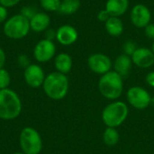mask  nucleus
I'll use <instances>...</instances> for the list:
<instances>
[{
  "instance_id": "f257e3e1",
  "label": "nucleus",
  "mask_w": 154,
  "mask_h": 154,
  "mask_svg": "<svg viewBox=\"0 0 154 154\" xmlns=\"http://www.w3.org/2000/svg\"><path fill=\"white\" fill-rule=\"evenodd\" d=\"M69 88V82L67 75L58 71L51 72L45 77L42 88L45 95L52 100L63 99Z\"/></svg>"
},
{
  "instance_id": "f03ea898",
  "label": "nucleus",
  "mask_w": 154,
  "mask_h": 154,
  "mask_svg": "<svg viewBox=\"0 0 154 154\" xmlns=\"http://www.w3.org/2000/svg\"><path fill=\"white\" fill-rule=\"evenodd\" d=\"M23 105L20 97L13 89H0V119L14 120L22 112Z\"/></svg>"
},
{
  "instance_id": "7ed1b4c3",
  "label": "nucleus",
  "mask_w": 154,
  "mask_h": 154,
  "mask_svg": "<svg viewBox=\"0 0 154 154\" xmlns=\"http://www.w3.org/2000/svg\"><path fill=\"white\" fill-rule=\"evenodd\" d=\"M98 89L105 98L116 100L123 93V78L115 70H110L101 76L98 81Z\"/></svg>"
},
{
  "instance_id": "20e7f679",
  "label": "nucleus",
  "mask_w": 154,
  "mask_h": 154,
  "mask_svg": "<svg viewBox=\"0 0 154 154\" xmlns=\"http://www.w3.org/2000/svg\"><path fill=\"white\" fill-rule=\"evenodd\" d=\"M129 109L123 101H114L108 104L102 111V121L106 127L116 128L127 118Z\"/></svg>"
},
{
  "instance_id": "39448f33",
  "label": "nucleus",
  "mask_w": 154,
  "mask_h": 154,
  "mask_svg": "<svg viewBox=\"0 0 154 154\" xmlns=\"http://www.w3.org/2000/svg\"><path fill=\"white\" fill-rule=\"evenodd\" d=\"M31 31L30 21L20 14L9 17L3 26L4 34L13 40H21L26 37Z\"/></svg>"
},
{
  "instance_id": "423d86ee",
  "label": "nucleus",
  "mask_w": 154,
  "mask_h": 154,
  "mask_svg": "<svg viewBox=\"0 0 154 154\" xmlns=\"http://www.w3.org/2000/svg\"><path fill=\"white\" fill-rule=\"evenodd\" d=\"M21 151L24 154H40L42 150V139L39 132L32 127H24L19 136Z\"/></svg>"
},
{
  "instance_id": "0eeeda50",
  "label": "nucleus",
  "mask_w": 154,
  "mask_h": 154,
  "mask_svg": "<svg viewBox=\"0 0 154 154\" xmlns=\"http://www.w3.org/2000/svg\"><path fill=\"white\" fill-rule=\"evenodd\" d=\"M128 103L138 110L147 108L151 105L152 97L150 93L143 88L139 86L132 87L126 93Z\"/></svg>"
},
{
  "instance_id": "6e6552de",
  "label": "nucleus",
  "mask_w": 154,
  "mask_h": 154,
  "mask_svg": "<svg viewBox=\"0 0 154 154\" xmlns=\"http://www.w3.org/2000/svg\"><path fill=\"white\" fill-rule=\"evenodd\" d=\"M56 54V46L53 41L42 39L39 41L33 48V57L40 63L50 61Z\"/></svg>"
},
{
  "instance_id": "1a4fd4ad",
  "label": "nucleus",
  "mask_w": 154,
  "mask_h": 154,
  "mask_svg": "<svg viewBox=\"0 0 154 154\" xmlns=\"http://www.w3.org/2000/svg\"><path fill=\"white\" fill-rule=\"evenodd\" d=\"M45 73L42 68L38 64H30L23 71V79L27 86L32 88L42 87L45 79Z\"/></svg>"
},
{
  "instance_id": "9d476101",
  "label": "nucleus",
  "mask_w": 154,
  "mask_h": 154,
  "mask_svg": "<svg viewBox=\"0 0 154 154\" xmlns=\"http://www.w3.org/2000/svg\"><path fill=\"white\" fill-rule=\"evenodd\" d=\"M88 65L94 73L104 75L111 70L113 66L111 59L103 53H94L88 59Z\"/></svg>"
},
{
  "instance_id": "9b49d317",
  "label": "nucleus",
  "mask_w": 154,
  "mask_h": 154,
  "mask_svg": "<svg viewBox=\"0 0 154 154\" xmlns=\"http://www.w3.org/2000/svg\"><path fill=\"white\" fill-rule=\"evenodd\" d=\"M152 14L149 8L143 5H135L131 11V21L138 28H145L151 22Z\"/></svg>"
},
{
  "instance_id": "f8f14e48",
  "label": "nucleus",
  "mask_w": 154,
  "mask_h": 154,
  "mask_svg": "<svg viewBox=\"0 0 154 154\" xmlns=\"http://www.w3.org/2000/svg\"><path fill=\"white\" fill-rule=\"evenodd\" d=\"M131 58L133 63L141 69L151 68L154 64V53L152 50L145 47L137 48Z\"/></svg>"
},
{
  "instance_id": "ddd939ff",
  "label": "nucleus",
  "mask_w": 154,
  "mask_h": 154,
  "mask_svg": "<svg viewBox=\"0 0 154 154\" xmlns=\"http://www.w3.org/2000/svg\"><path fill=\"white\" fill-rule=\"evenodd\" d=\"M78 31L69 24H64L60 26L56 31V40L61 45L69 46L75 43L78 40Z\"/></svg>"
},
{
  "instance_id": "4468645a",
  "label": "nucleus",
  "mask_w": 154,
  "mask_h": 154,
  "mask_svg": "<svg viewBox=\"0 0 154 154\" xmlns=\"http://www.w3.org/2000/svg\"><path fill=\"white\" fill-rule=\"evenodd\" d=\"M29 21L31 30L35 32H42L46 31L51 24L50 15L43 12H37Z\"/></svg>"
},
{
  "instance_id": "2eb2a0df",
  "label": "nucleus",
  "mask_w": 154,
  "mask_h": 154,
  "mask_svg": "<svg viewBox=\"0 0 154 154\" xmlns=\"http://www.w3.org/2000/svg\"><path fill=\"white\" fill-rule=\"evenodd\" d=\"M132 65H133L132 58L128 55L122 54L116 59L114 63V69L115 71L124 79L129 75L130 70L132 69Z\"/></svg>"
},
{
  "instance_id": "dca6fc26",
  "label": "nucleus",
  "mask_w": 154,
  "mask_h": 154,
  "mask_svg": "<svg viewBox=\"0 0 154 154\" xmlns=\"http://www.w3.org/2000/svg\"><path fill=\"white\" fill-rule=\"evenodd\" d=\"M128 6V0H107L106 4V10L111 16L119 17L127 11Z\"/></svg>"
},
{
  "instance_id": "f3484780",
  "label": "nucleus",
  "mask_w": 154,
  "mask_h": 154,
  "mask_svg": "<svg viewBox=\"0 0 154 154\" xmlns=\"http://www.w3.org/2000/svg\"><path fill=\"white\" fill-rule=\"evenodd\" d=\"M72 59L70 55L65 52L59 53L57 56H55L54 59V66L56 68V70L60 73L67 75L72 69Z\"/></svg>"
},
{
  "instance_id": "a211bd4d",
  "label": "nucleus",
  "mask_w": 154,
  "mask_h": 154,
  "mask_svg": "<svg viewBox=\"0 0 154 154\" xmlns=\"http://www.w3.org/2000/svg\"><path fill=\"white\" fill-rule=\"evenodd\" d=\"M106 30L109 35L114 37L120 36L124 32V23L119 17L111 16L106 23Z\"/></svg>"
},
{
  "instance_id": "6ab92c4d",
  "label": "nucleus",
  "mask_w": 154,
  "mask_h": 154,
  "mask_svg": "<svg viewBox=\"0 0 154 154\" xmlns=\"http://www.w3.org/2000/svg\"><path fill=\"white\" fill-rule=\"evenodd\" d=\"M80 7V0H61L58 12L61 14L70 15L75 14Z\"/></svg>"
},
{
  "instance_id": "aec40b11",
  "label": "nucleus",
  "mask_w": 154,
  "mask_h": 154,
  "mask_svg": "<svg viewBox=\"0 0 154 154\" xmlns=\"http://www.w3.org/2000/svg\"><path fill=\"white\" fill-rule=\"evenodd\" d=\"M120 139V135L116 128L106 127L103 134V141L106 145L112 147L118 143Z\"/></svg>"
},
{
  "instance_id": "412c9836",
  "label": "nucleus",
  "mask_w": 154,
  "mask_h": 154,
  "mask_svg": "<svg viewBox=\"0 0 154 154\" xmlns=\"http://www.w3.org/2000/svg\"><path fill=\"white\" fill-rule=\"evenodd\" d=\"M61 0H40L41 6L47 12H58Z\"/></svg>"
},
{
  "instance_id": "4be33fe9",
  "label": "nucleus",
  "mask_w": 154,
  "mask_h": 154,
  "mask_svg": "<svg viewBox=\"0 0 154 154\" xmlns=\"http://www.w3.org/2000/svg\"><path fill=\"white\" fill-rule=\"evenodd\" d=\"M11 83V77L9 72L5 69H0V89H5L9 88Z\"/></svg>"
},
{
  "instance_id": "5701e85b",
  "label": "nucleus",
  "mask_w": 154,
  "mask_h": 154,
  "mask_svg": "<svg viewBox=\"0 0 154 154\" xmlns=\"http://www.w3.org/2000/svg\"><path fill=\"white\" fill-rule=\"evenodd\" d=\"M137 47L134 42L133 41H127L125 42V44L123 45V51H124V54L128 55V56H132L134 54V52L136 51Z\"/></svg>"
},
{
  "instance_id": "b1692460",
  "label": "nucleus",
  "mask_w": 154,
  "mask_h": 154,
  "mask_svg": "<svg viewBox=\"0 0 154 154\" xmlns=\"http://www.w3.org/2000/svg\"><path fill=\"white\" fill-rule=\"evenodd\" d=\"M36 13H37L36 10L32 6H31V5H25L20 11V14H22L23 16H24L28 20H30Z\"/></svg>"
},
{
  "instance_id": "393cba45",
  "label": "nucleus",
  "mask_w": 154,
  "mask_h": 154,
  "mask_svg": "<svg viewBox=\"0 0 154 154\" xmlns=\"http://www.w3.org/2000/svg\"><path fill=\"white\" fill-rule=\"evenodd\" d=\"M17 64H18L19 67L23 68V69H26V68L31 64L30 59L28 58L27 55H25V54H21V55H19L18 58H17Z\"/></svg>"
},
{
  "instance_id": "a878e982",
  "label": "nucleus",
  "mask_w": 154,
  "mask_h": 154,
  "mask_svg": "<svg viewBox=\"0 0 154 154\" xmlns=\"http://www.w3.org/2000/svg\"><path fill=\"white\" fill-rule=\"evenodd\" d=\"M20 2L21 0H0V5L6 8H11L18 5Z\"/></svg>"
},
{
  "instance_id": "bb28decb",
  "label": "nucleus",
  "mask_w": 154,
  "mask_h": 154,
  "mask_svg": "<svg viewBox=\"0 0 154 154\" xmlns=\"http://www.w3.org/2000/svg\"><path fill=\"white\" fill-rule=\"evenodd\" d=\"M110 17H111V15L109 14V13L106 9L99 11V13L97 14V19L100 22H103V23H106Z\"/></svg>"
},
{
  "instance_id": "cd10ccee",
  "label": "nucleus",
  "mask_w": 154,
  "mask_h": 154,
  "mask_svg": "<svg viewBox=\"0 0 154 154\" xmlns=\"http://www.w3.org/2000/svg\"><path fill=\"white\" fill-rule=\"evenodd\" d=\"M8 11L7 8L0 5V23H4L8 18Z\"/></svg>"
},
{
  "instance_id": "c85d7f7f",
  "label": "nucleus",
  "mask_w": 154,
  "mask_h": 154,
  "mask_svg": "<svg viewBox=\"0 0 154 154\" xmlns=\"http://www.w3.org/2000/svg\"><path fill=\"white\" fill-rule=\"evenodd\" d=\"M144 32L147 37H149L150 39H153L154 40V24L153 23H149L145 28H144Z\"/></svg>"
},
{
  "instance_id": "c756f323",
  "label": "nucleus",
  "mask_w": 154,
  "mask_h": 154,
  "mask_svg": "<svg viewBox=\"0 0 154 154\" xmlns=\"http://www.w3.org/2000/svg\"><path fill=\"white\" fill-rule=\"evenodd\" d=\"M45 39L50 41H53L54 39H56V31L48 28L45 32Z\"/></svg>"
},
{
  "instance_id": "7c9ffc66",
  "label": "nucleus",
  "mask_w": 154,
  "mask_h": 154,
  "mask_svg": "<svg viewBox=\"0 0 154 154\" xmlns=\"http://www.w3.org/2000/svg\"><path fill=\"white\" fill-rule=\"evenodd\" d=\"M5 61H6L5 52V51L2 48H0V69L4 68V66L5 64Z\"/></svg>"
},
{
  "instance_id": "2f4dec72",
  "label": "nucleus",
  "mask_w": 154,
  "mask_h": 154,
  "mask_svg": "<svg viewBox=\"0 0 154 154\" xmlns=\"http://www.w3.org/2000/svg\"><path fill=\"white\" fill-rule=\"evenodd\" d=\"M146 82L149 86L152 88H154V71H151L146 76Z\"/></svg>"
},
{
  "instance_id": "473e14b6",
  "label": "nucleus",
  "mask_w": 154,
  "mask_h": 154,
  "mask_svg": "<svg viewBox=\"0 0 154 154\" xmlns=\"http://www.w3.org/2000/svg\"><path fill=\"white\" fill-rule=\"evenodd\" d=\"M151 105L154 106V98H152V99H151Z\"/></svg>"
},
{
  "instance_id": "72a5a7b5",
  "label": "nucleus",
  "mask_w": 154,
  "mask_h": 154,
  "mask_svg": "<svg viewBox=\"0 0 154 154\" xmlns=\"http://www.w3.org/2000/svg\"><path fill=\"white\" fill-rule=\"evenodd\" d=\"M12 154H24L23 152H14V153Z\"/></svg>"
},
{
  "instance_id": "f704fd0d",
  "label": "nucleus",
  "mask_w": 154,
  "mask_h": 154,
  "mask_svg": "<svg viewBox=\"0 0 154 154\" xmlns=\"http://www.w3.org/2000/svg\"><path fill=\"white\" fill-rule=\"evenodd\" d=\"M152 52L154 53V42L153 43H152Z\"/></svg>"
}]
</instances>
